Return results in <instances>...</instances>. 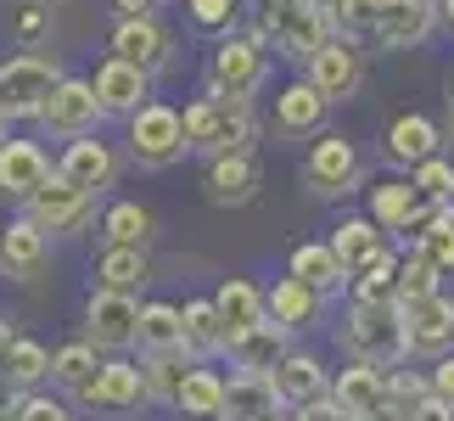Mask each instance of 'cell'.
<instances>
[{
    "label": "cell",
    "mask_w": 454,
    "mask_h": 421,
    "mask_svg": "<svg viewBox=\"0 0 454 421\" xmlns=\"http://www.w3.org/2000/svg\"><path fill=\"white\" fill-rule=\"evenodd\" d=\"M331 253H337L342 270H364V265L381 253L376 219H342V225H337V242H331Z\"/></svg>",
    "instance_id": "4316f807"
},
{
    "label": "cell",
    "mask_w": 454,
    "mask_h": 421,
    "mask_svg": "<svg viewBox=\"0 0 454 421\" xmlns=\"http://www.w3.org/2000/svg\"><path fill=\"white\" fill-rule=\"evenodd\" d=\"M40 28H45V6H23V12H17V34H23V40H34Z\"/></svg>",
    "instance_id": "c3c4849f"
},
{
    "label": "cell",
    "mask_w": 454,
    "mask_h": 421,
    "mask_svg": "<svg viewBox=\"0 0 454 421\" xmlns=\"http://www.w3.org/2000/svg\"><path fill=\"white\" fill-rule=\"evenodd\" d=\"M185 147H202V152H247V135H253V113H247V101H236V96H207L197 101V107H185Z\"/></svg>",
    "instance_id": "7a4b0ae2"
},
{
    "label": "cell",
    "mask_w": 454,
    "mask_h": 421,
    "mask_svg": "<svg viewBox=\"0 0 454 421\" xmlns=\"http://www.w3.org/2000/svg\"><path fill=\"white\" fill-rule=\"evenodd\" d=\"M45 130L51 135H84L101 118V96H96V84H84V79H62L57 84V96L45 101Z\"/></svg>",
    "instance_id": "52a82bcc"
},
{
    "label": "cell",
    "mask_w": 454,
    "mask_h": 421,
    "mask_svg": "<svg viewBox=\"0 0 454 421\" xmlns=\"http://www.w3.org/2000/svg\"><path fill=\"white\" fill-rule=\"evenodd\" d=\"M253 180H258L253 157L247 152H224V157H214V169H207V197L214 203H247Z\"/></svg>",
    "instance_id": "603a6c76"
},
{
    "label": "cell",
    "mask_w": 454,
    "mask_h": 421,
    "mask_svg": "<svg viewBox=\"0 0 454 421\" xmlns=\"http://www.w3.org/2000/svg\"><path fill=\"white\" fill-rule=\"evenodd\" d=\"M421 258L432 270H454V219L438 214V219H427V231H421Z\"/></svg>",
    "instance_id": "74e56055"
},
{
    "label": "cell",
    "mask_w": 454,
    "mask_h": 421,
    "mask_svg": "<svg viewBox=\"0 0 454 421\" xmlns=\"http://www.w3.org/2000/svg\"><path fill=\"white\" fill-rule=\"evenodd\" d=\"M0 421H12V416H6V410H0Z\"/></svg>",
    "instance_id": "6f0895ef"
},
{
    "label": "cell",
    "mask_w": 454,
    "mask_h": 421,
    "mask_svg": "<svg viewBox=\"0 0 454 421\" xmlns=\"http://www.w3.org/2000/svg\"><path fill=\"white\" fill-rule=\"evenodd\" d=\"M275 421H281V416H275Z\"/></svg>",
    "instance_id": "91938a15"
},
{
    "label": "cell",
    "mask_w": 454,
    "mask_h": 421,
    "mask_svg": "<svg viewBox=\"0 0 454 421\" xmlns=\"http://www.w3.org/2000/svg\"><path fill=\"white\" fill-rule=\"evenodd\" d=\"M45 186H51L45 152L34 147V140H6V147H0V191H12V197H40Z\"/></svg>",
    "instance_id": "8fae6325"
},
{
    "label": "cell",
    "mask_w": 454,
    "mask_h": 421,
    "mask_svg": "<svg viewBox=\"0 0 454 421\" xmlns=\"http://www.w3.org/2000/svg\"><path fill=\"white\" fill-rule=\"evenodd\" d=\"M443 12H449V23H454V0H449V6H443Z\"/></svg>",
    "instance_id": "9f6ffc18"
},
{
    "label": "cell",
    "mask_w": 454,
    "mask_h": 421,
    "mask_svg": "<svg viewBox=\"0 0 454 421\" xmlns=\"http://www.w3.org/2000/svg\"><path fill=\"white\" fill-rule=\"evenodd\" d=\"M427 28H432V0H381V45H393V51H404L415 40H427Z\"/></svg>",
    "instance_id": "2e32d148"
},
{
    "label": "cell",
    "mask_w": 454,
    "mask_h": 421,
    "mask_svg": "<svg viewBox=\"0 0 454 421\" xmlns=\"http://www.w3.org/2000/svg\"><path fill=\"white\" fill-rule=\"evenodd\" d=\"M410 421H454V410L443 405V399H421V405L410 410Z\"/></svg>",
    "instance_id": "7dc6e473"
},
{
    "label": "cell",
    "mask_w": 454,
    "mask_h": 421,
    "mask_svg": "<svg viewBox=\"0 0 454 421\" xmlns=\"http://www.w3.org/2000/svg\"><path fill=\"white\" fill-rule=\"evenodd\" d=\"M51 371H57L62 382H74V388H84V382L96 377V354L84 343H74V348H62V354L51 360Z\"/></svg>",
    "instance_id": "b9f144b4"
},
{
    "label": "cell",
    "mask_w": 454,
    "mask_h": 421,
    "mask_svg": "<svg viewBox=\"0 0 454 421\" xmlns=\"http://www.w3.org/2000/svg\"><path fill=\"white\" fill-rule=\"evenodd\" d=\"M90 343H101V348H124V343H135L141 338V304L135 298H118V292H96L90 298Z\"/></svg>",
    "instance_id": "9c48e42d"
},
{
    "label": "cell",
    "mask_w": 454,
    "mask_h": 421,
    "mask_svg": "<svg viewBox=\"0 0 454 421\" xmlns=\"http://www.w3.org/2000/svg\"><path fill=\"white\" fill-rule=\"evenodd\" d=\"M84 214H90V191L67 186L62 174L40 191V197H28V225H34L40 236H45V231H74Z\"/></svg>",
    "instance_id": "ba28073f"
},
{
    "label": "cell",
    "mask_w": 454,
    "mask_h": 421,
    "mask_svg": "<svg viewBox=\"0 0 454 421\" xmlns=\"http://www.w3.org/2000/svg\"><path fill=\"white\" fill-rule=\"evenodd\" d=\"M359 79H364V68H359V51L348 45V40H331L320 57L309 62V84H314V91H320L325 101L354 96V91H359Z\"/></svg>",
    "instance_id": "30bf717a"
},
{
    "label": "cell",
    "mask_w": 454,
    "mask_h": 421,
    "mask_svg": "<svg viewBox=\"0 0 454 421\" xmlns=\"http://www.w3.org/2000/svg\"><path fill=\"white\" fill-rule=\"evenodd\" d=\"M432 388H438V399H443V405L454 410V360H443V365H438V377H432Z\"/></svg>",
    "instance_id": "681fc988"
},
{
    "label": "cell",
    "mask_w": 454,
    "mask_h": 421,
    "mask_svg": "<svg viewBox=\"0 0 454 421\" xmlns=\"http://www.w3.org/2000/svg\"><path fill=\"white\" fill-rule=\"evenodd\" d=\"M163 51H168V40H163V28H157L152 17H124L118 34H113V57L129 62V68H141V74L152 62H163Z\"/></svg>",
    "instance_id": "ac0fdd59"
},
{
    "label": "cell",
    "mask_w": 454,
    "mask_h": 421,
    "mask_svg": "<svg viewBox=\"0 0 454 421\" xmlns=\"http://www.w3.org/2000/svg\"><path fill=\"white\" fill-rule=\"evenodd\" d=\"M292 281H303L309 292L325 298V292L342 287V265H337V253H331V248H314V242H309V248L292 253Z\"/></svg>",
    "instance_id": "f1b7e54d"
},
{
    "label": "cell",
    "mask_w": 454,
    "mask_h": 421,
    "mask_svg": "<svg viewBox=\"0 0 454 421\" xmlns=\"http://www.w3.org/2000/svg\"><path fill=\"white\" fill-rule=\"evenodd\" d=\"M45 371H51V354H45L40 343H12V354H6V377L12 382H23V388H28V382H40Z\"/></svg>",
    "instance_id": "f35d334b"
},
{
    "label": "cell",
    "mask_w": 454,
    "mask_h": 421,
    "mask_svg": "<svg viewBox=\"0 0 454 421\" xmlns=\"http://www.w3.org/2000/svg\"><path fill=\"white\" fill-rule=\"evenodd\" d=\"M415 191H421L427 203H449L454 197V169L443 163V157H432V163L415 169Z\"/></svg>",
    "instance_id": "60d3db41"
},
{
    "label": "cell",
    "mask_w": 454,
    "mask_h": 421,
    "mask_svg": "<svg viewBox=\"0 0 454 421\" xmlns=\"http://www.w3.org/2000/svg\"><path fill=\"white\" fill-rule=\"evenodd\" d=\"M185 343H197V348H231V331H224L214 304H191L185 309Z\"/></svg>",
    "instance_id": "e575fe53"
},
{
    "label": "cell",
    "mask_w": 454,
    "mask_h": 421,
    "mask_svg": "<svg viewBox=\"0 0 454 421\" xmlns=\"http://www.w3.org/2000/svg\"><path fill=\"white\" fill-rule=\"evenodd\" d=\"M298 421H359V416H348V410L337 405V399H320V405H309Z\"/></svg>",
    "instance_id": "bcb514c9"
},
{
    "label": "cell",
    "mask_w": 454,
    "mask_h": 421,
    "mask_svg": "<svg viewBox=\"0 0 454 421\" xmlns=\"http://www.w3.org/2000/svg\"><path fill=\"white\" fill-rule=\"evenodd\" d=\"M231 354L247 365L253 377H270V365H281L286 360V326H275V321H264L258 331H247V338H236L231 343Z\"/></svg>",
    "instance_id": "d4e9b609"
},
{
    "label": "cell",
    "mask_w": 454,
    "mask_h": 421,
    "mask_svg": "<svg viewBox=\"0 0 454 421\" xmlns=\"http://www.w3.org/2000/svg\"><path fill=\"white\" fill-rule=\"evenodd\" d=\"M264 304H270V314H275V326H309V321H314V309H320V292H309L303 281H292V275H286L281 287L264 298Z\"/></svg>",
    "instance_id": "4dcf8cb0"
},
{
    "label": "cell",
    "mask_w": 454,
    "mask_h": 421,
    "mask_svg": "<svg viewBox=\"0 0 454 421\" xmlns=\"http://www.w3.org/2000/svg\"><path fill=\"white\" fill-rule=\"evenodd\" d=\"M247 6H258V17H264V12H270V6H275V0H247Z\"/></svg>",
    "instance_id": "db71d44e"
},
{
    "label": "cell",
    "mask_w": 454,
    "mask_h": 421,
    "mask_svg": "<svg viewBox=\"0 0 454 421\" xmlns=\"http://www.w3.org/2000/svg\"><path fill=\"white\" fill-rule=\"evenodd\" d=\"M79 399L90 410H101V416H124L135 405H146V382H141L135 365H101V371L79 388Z\"/></svg>",
    "instance_id": "8992f818"
},
{
    "label": "cell",
    "mask_w": 454,
    "mask_h": 421,
    "mask_svg": "<svg viewBox=\"0 0 454 421\" xmlns=\"http://www.w3.org/2000/svg\"><path fill=\"white\" fill-rule=\"evenodd\" d=\"M185 377H191V371L180 365V354H152V365H146V393H163V399H174Z\"/></svg>",
    "instance_id": "ab89813d"
},
{
    "label": "cell",
    "mask_w": 454,
    "mask_h": 421,
    "mask_svg": "<svg viewBox=\"0 0 454 421\" xmlns=\"http://www.w3.org/2000/svg\"><path fill=\"white\" fill-rule=\"evenodd\" d=\"M432 147H438V130L427 124V118H398V124L387 130V152L398 157V163H432Z\"/></svg>",
    "instance_id": "f546056e"
},
{
    "label": "cell",
    "mask_w": 454,
    "mask_h": 421,
    "mask_svg": "<svg viewBox=\"0 0 454 421\" xmlns=\"http://www.w3.org/2000/svg\"><path fill=\"white\" fill-rule=\"evenodd\" d=\"M57 62L45 57H12L0 68V118H28L45 113V101L57 96Z\"/></svg>",
    "instance_id": "3957f363"
},
{
    "label": "cell",
    "mask_w": 454,
    "mask_h": 421,
    "mask_svg": "<svg viewBox=\"0 0 454 421\" xmlns=\"http://www.w3.org/2000/svg\"><path fill=\"white\" fill-rule=\"evenodd\" d=\"M0 147H6V118H0Z\"/></svg>",
    "instance_id": "11a10c76"
},
{
    "label": "cell",
    "mask_w": 454,
    "mask_h": 421,
    "mask_svg": "<svg viewBox=\"0 0 454 421\" xmlns=\"http://www.w3.org/2000/svg\"><path fill=\"white\" fill-rule=\"evenodd\" d=\"M129 147H135V157H141V163H152V169L174 163V157L185 152V124H180V113L146 101V107L135 113V124H129Z\"/></svg>",
    "instance_id": "5b68a950"
},
{
    "label": "cell",
    "mask_w": 454,
    "mask_h": 421,
    "mask_svg": "<svg viewBox=\"0 0 454 421\" xmlns=\"http://www.w3.org/2000/svg\"><path fill=\"white\" fill-rule=\"evenodd\" d=\"M141 343L152 354H180L185 348V314L174 304H146L141 309Z\"/></svg>",
    "instance_id": "83f0119b"
},
{
    "label": "cell",
    "mask_w": 454,
    "mask_h": 421,
    "mask_svg": "<svg viewBox=\"0 0 454 421\" xmlns=\"http://www.w3.org/2000/svg\"><path fill=\"white\" fill-rule=\"evenodd\" d=\"M174 405H180L185 416H219L224 410V382L214 371H191L180 382V393H174Z\"/></svg>",
    "instance_id": "1f68e13d"
},
{
    "label": "cell",
    "mask_w": 454,
    "mask_h": 421,
    "mask_svg": "<svg viewBox=\"0 0 454 421\" xmlns=\"http://www.w3.org/2000/svg\"><path fill=\"white\" fill-rule=\"evenodd\" d=\"M404 331H410V348H421V354H443V348L454 343V304H449V298L410 304L404 309Z\"/></svg>",
    "instance_id": "5bb4252c"
},
{
    "label": "cell",
    "mask_w": 454,
    "mask_h": 421,
    "mask_svg": "<svg viewBox=\"0 0 454 421\" xmlns=\"http://www.w3.org/2000/svg\"><path fill=\"white\" fill-rule=\"evenodd\" d=\"M275 393L286 399V405H320L325 399V371H320V360H309V354H286L281 365H275Z\"/></svg>",
    "instance_id": "ffe728a7"
},
{
    "label": "cell",
    "mask_w": 454,
    "mask_h": 421,
    "mask_svg": "<svg viewBox=\"0 0 454 421\" xmlns=\"http://www.w3.org/2000/svg\"><path fill=\"white\" fill-rule=\"evenodd\" d=\"M421 214V191L415 186H381L376 191V219L381 225H410Z\"/></svg>",
    "instance_id": "d590c367"
},
{
    "label": "cell",
    "mask_w": 454,
    "mask_h": 421,
    "mask_svg": "<svg viewBox=\"0 0 454 421\" xmlns=\"http://www.w3.org/2000/svg\"><path fill=\"white\" fill-rule=\"evenodd\" d=\"M12 343H17V338H12V326L0 321V365H6V354H12Z\"/></svg>",
    "instance_id": "816d5d0a"
},
{
    "label": "cell",
    "mask_w": 454,
    "mask_h": 421,
    "mask_svg": "<svg viewBox=\"0 0 454 421\" xmlns=\"http://www.w3.org/2000/svg\"><path fill=\"white\" fill-rule=\"evenodd\" d=\"M275 405H281V393H275V377L241 371L231 388H224V410H219V421H275Z\"/></svg>",
    "instance_id": "9a60e30c"
},
{
    "label": "cell",
    "mask_w": 454,
    "mask_h": 421,
    "mask_svg": "<svg viewBox=\"0 0 454 421\" xmlns=\"http://www.w3.org/2000/svg\"><path fill=\"white\" fill-rule=\"evenodd\" d=\"M342 23V34H364L381 23V0H337V12H331Z\"/></svg>",
    "instance_id": "7bdbcfd3"
},
{
    "label": "cell",
    "mask_w": 454,
    "mask_h": 421,
    "mask_svg": "<svg viewBox=\"0 0 454 421\" xmlns=\"http://www.w3.org/2000/svg\"><path fill=\"white\" fill-rule=\"evenodd\" d=\"M309 186L325 191V197H342V191L359 186V152L348 147V140H320V147L309 152Z\"/></svg>",
    "instance_id": "7c38bea8"
},
{
    "label": "cell",
    "mask_w": 454,
    "mask_h": 421,
    "mask_svg": "<svg viewBox=\"0 0 454 421\" xmlns=\"http://www.w3.org/2000/svg\"><path fill=\"white\" fill-rule=\"evenodd\" d=\"M393 292H398V304H404V309H410V304H427V298H438V270H432L427 258L415 253L410 265H398V287H393Z\"/></svg>",
    "instance_id": "836d02e7"
},
{
    "label": "cell",
    "mask_w": 454,
    "mask_h": 421,
    "mask_svg": "<svg viewBox=\"0 0 454 421\" xmlns=\"http://www.w3.org/2000/svg\"><path fill=\"white\" fill-rule=\"evenodd\" d=\"M342 338H348V348H354V360L371 365V371H381V365H398V360L410 354L404 309H393V304H354Z\"/></svg>",
    "instance_id": "6da1fadb"
},
{
    "label": "cell",
    "mask_w": 454,
    "mask_h": 421,
    "mask_svg": "<svg viewBox=\"0 0 454 421\" xmlns=\"http://www.w3.org/2000/svg\"><path fill=\"white\" fill-rule=\"evenodd\" d=\"M96 96H101V113H141L146 107V74L141 68H129V62H101V74H96Z\"/></svg>",
    "instance_id": "d6986e66"
},
{
    "label": "cell",
    "mask_w": 454,
    "mask_h": 421,
    "mask_svg": "<svg viewBox=\"0 0 454 421\" xmlns=\"http://www.w3.org/2000/svg\"><path fill=\"white\" fill-rule=\"evenodd\" d=\"M191 17H197L202 28H224L236 17V0H191Z\"/></svg>",
    "instance_id": "f6af8a7d"
},
{
    "label": "cell",
    "mask_w": 454,
    "mask_h": 421,
    "mask_svg": "<svg viewBox=\"0 0 454 421\" xmlns=\"http://www.w3.org/2000/svg\"><path fill=\"white\" fill-rule=\"evenodd\" d=\"M309 6H314V12H337V0H309Z\"/></svg>",
    "instance_id": "f5cc1de1"
},
{
    "label": "cell",
    "mask_w": 454,
    "mask_h": 421,
    "mask_svg": "<svg viewBox=\"0 0 454 421\" xmlns=\"http://www.w3.org/2000/svg\"><path fill=\"white\" fill-rule=\"evenodd\" d=\"M449 107H454V96H449Z\"/></svg>",
    "instance_id": "680465c9"
},
{
    "label": "cell",
    "mask_w": 454,
    "mask_h": 421,
    "mask_svg": "<svg viewBox=\"0 0 454 421\" xmlns=\"http://www.w3.org/2000/svg\"><path fill=\"white\" fill-rule=\"evenodd\" d=\"M258 79H264V51H258L253 40H224L219 57H214V84H219V96L247 101V91H253Z\"/></svg>",
    "instance_id": "4fadbf2b"
},
{
    "label": "cell",
    "mask_w": 454,
    "mask_h": 421,
    "mask_svg": "<svg viewBox=\"0 0 454 421\" xmlns=\"http://www.w3.org/2000/svg\"><path fill=\"white\" fill-rule=\"evenodd\" d=\"M264 28L275 34V45H281L286 57H298V62H314L331 45L325 40V17L314 12L309 0H275V6L264 12Z\"/></svg>",
    "instance_id": "277c9868"
},
{
    "label": "cell",
    "mask_w": 454,
    "mask_h": 421,
    "mask_svg": "<svg viewBox=\"0 0 454 421\" xmlns=\"http://www.w3.org/2000/svg\"><path fill=\"white\" fill-rule=\"evenodd\" d=\"M214 309H219V321H224V331H231V343H236V338H247V331L264 326V309L270 304L258 298L253 281H224L219 298H214Z\"/></svg>",
    "instance_id": "e0dca14e"
},
{
    "label": "cell",
    "mask_w": 454,
    "mask_h": 421,
    "mask_svg": "<svg viewBox=\"0 0 454 421\" xmlns=\"http://www.w3.org/2000/svg\"><path fill=\"white\" fill-rule=\"evenodd\" d=\"M398 287V258L376 253L371 265L359 270V304H387V292Z\"/></svg>",
    "instance_id": "8d00e7d4"
},
{
    "label": "cell",
    "mask_w": 454,
    "mask_h": 421,
    "mask_svg": "<svg viewBox=\"0 0 454 421\" xmlns=\"http://www.w3.org/2000/svg\"><path fill=\"white\" fill-rule=\"evenodd\" d=\"M12 421H74V410L57 405V399H45V393H23L12 405Z\"/></svg>",
    "instance_id": "ee69618b"
},
{
    "label": "cell",
    "mask_w": 454,
    "mask_h": 421,
    "mask_svg": "<svg viewBox=\"0 0 454 421\" xmlns=\"http://www.w3.org/2000/svg\"><path fill=\"white\" fill-rule=\"evenodd\" d=\"M320 113H325V96L314 91V84H292V91L275 96V124H281L286 135L320 130Z\"/></svg>",
    "instance_id": "484cf974"
},
{
    "label": "cell",
    "mask_w": 454,
    "mask_h": 421,
    "mask_svg": "<svg viewBox=\"0 0 454 421\" xmlns=\"http://www.w3.org/2000/svg\"><path fill=\"white\" fill-rule=\"evenodd\" d=\"M157 6V0H118V12H129V17H146Z\"/></svg>",
    "instance_id": "f907efd6"
},
{
    "label": "cell",
    "mask_w": 454,
    "mask_h": 421,
    "mask_svg": "<svg viewBox=\"0 0 454 421\" xmlns=\"http://www.w3.org/2000/svg\"><path fill=\"white\" fill-rule=\"evenodd\" d=\"M101 231H107L113 248H146V236H152V214H146L141 203H118Z\"/></svg>",
    "instance_id": "d6a6232c"
},
{
    "label": "cell",
    "mask_w": 454,
    "mask_h": 421,
    "mask_svg": "<svg viewBox=\"0 0 454 421\" xmlns=\"http://www.w3.org/2000/svg\"><path fill=\"white\" fill-rule=\"evenodd\" d=\"M40 265H45V236L34 231L28 219L12 225V231L0 236V270L17 275V281H34V275H40Z\"/></svg>",
    "instance_id": "7402d4cb"
},
{
    "label": "cell",
    "mask_w": 454,
    "mask_h": 421,
    "mask_svg": "<svg viewBox=\"0 0 454 421\" xmlns=\"http://www.w3.org/2000/svg\"><path fill=\"white\" fill-rule=\"evenodd\" d=\"M96 281L101 292H118V298H135L146 287V253L141 248H107L96 265Z\"/></svg>",
    "instance_id": "cb8c5ba5"
},
{
    "label": "cell",
    "mask_w": 454,
    "mask_h": 421,
    "mask_svg": "<svg viewBox=\"0 0 454 421\" xmlns=\"http://www.w3.org/2000/svg\"><path fill=\"white\" fill-rule=\"evenodd\" d=\"M62 180L79 186V191H101L113 180V152L101 147V140H74V147L62 152Z\"/></svg>",
    "instance_id": "44dd1931"
}]
</instances>
